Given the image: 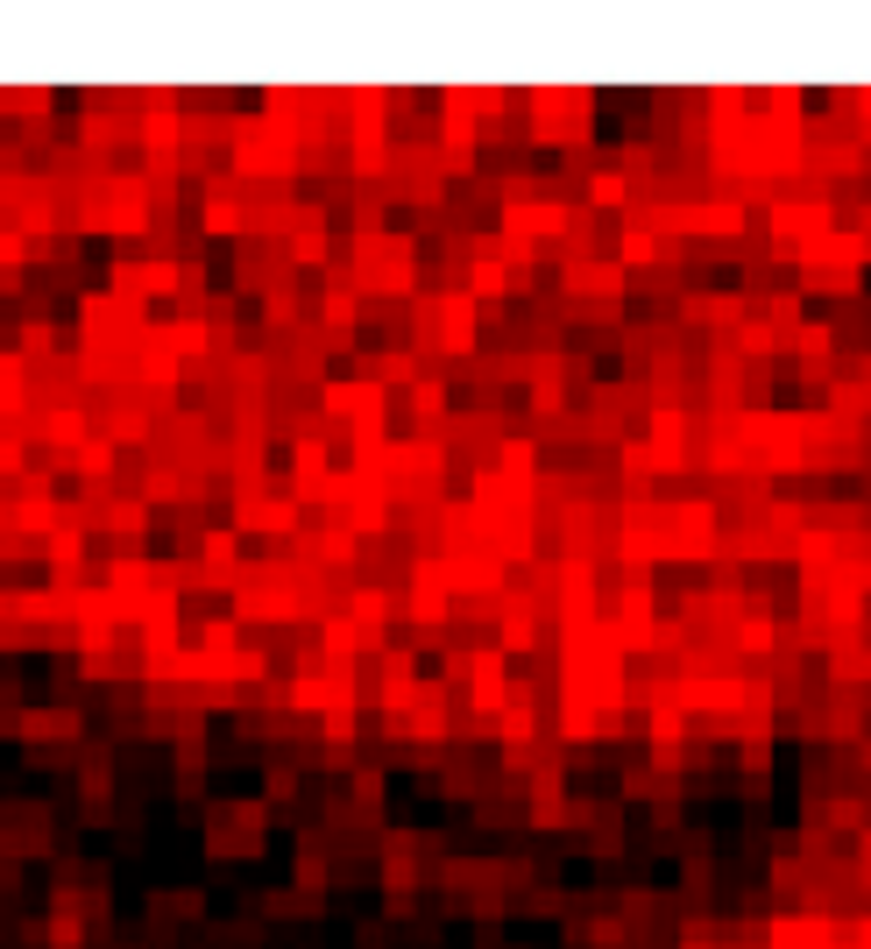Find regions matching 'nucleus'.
I'll return each mask as SVG.
<instances>
[{
  "label": "nucleus",
  "instance_id": "nucleus-1",
  "mask_svg": "<svg viewBox=\"0 0 871 949\" xmlns=\"http://www.w3.org/2000/svg\"><path fill=\"white\" fill-rule=\"evenodd\" d=\"M14 397V362H0V404Z\"/></svg>",
  "mask_w": 871,
  "mask_h": 949
}]
</instances>
